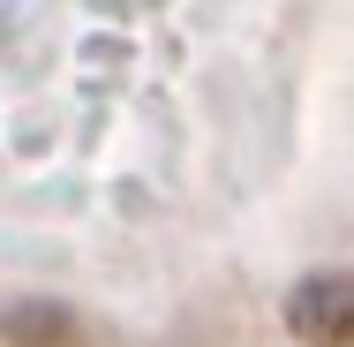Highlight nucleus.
<instances>
[{
    "label": "nucleus",
    "instance_id": "obj_1",
    "mask_svg": "<svg viewBox=\"0 0 354 347\" xmlns=\"http://www.w3.org/2000/svg\"><path fill=\"white\" fill-rule=\"evenodd\" d=\"M286 332L301 347H354V272H309L286 294Z\"/></svg>",
    "mask_w": 354,
    "mask_h": 347
},
{
    "label": "nucleus",
    "instance_id": "obj_2",
    "mask_svg": "<svg viewBox=\"0 0 354 347\" xmlns=\"http://www.w3.org/2000/svg\"><path fill=\"white\" fill-rule=\"evenodd\" d=\"M8 347H68L75 340V317L61 302H23V310H8Z\"/></svg>",
    "mask_w": 354,
    "mask_h": 347
}]
</instances>
